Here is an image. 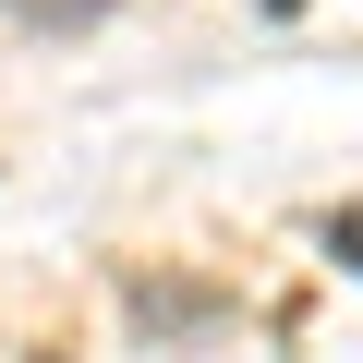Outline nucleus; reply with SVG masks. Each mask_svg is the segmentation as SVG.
Here are the masks:
<instances>
[{"label": "nucleus", "mask_w": 363, "mask_h": 363, "mask_svg": "<svg viewBox=\"0 0 363 363\" xmlns=\"http://www.w3.org/2000/svg\"><path fill=\"white\" fill-rule=\"evenodd\" d=\"M133 327H145L157 351H169V339H218V327H230V291H218V279H157V267H145V279H133Z\"/></svg>", "instance_id": "nucleus-1"}, {"label": "nucleus", "mask_w": 363, "mask_h": 363, "mask_svg": "<svg viewBox=\"0 0 363 363\" xmlns=\"http://www.w3.org/2000/svg\"><path fill=\"white\" fill-rule=\"evenodd\" d=\"M13 13H25V25H49V37H73V25H97V13H109V0H13Z\"/></svg>", "instance_id": "nucleus-2"}, {"label": "nucleus", "mask_w": 363, "mask_h": 363, "mask_svg": "<svg viewBox=\"0 0 363 363\" xmlns=\"http://www.w3.org/2000/svg\"><path fill=\"white\" fill-rule=\"evenodd\" d=\"M327 255H339V267L363 279V206H327Z\"/></svg>", "instance_id": "nucleus-3"}, {"label": "nucleus", "mask_w": 363, "mask_h": 363, "mask_svg": "<svg viewBox=\"0 0 363 363\" xmlns=\"http://www.w3.org/2000/svg\"><path fill=\"white\" fill-rule=\"evenodd\" d=\"M279 13H291V0H279Z\"/></svg>", "instance_id": "nucleus-4"}]
</instances>
